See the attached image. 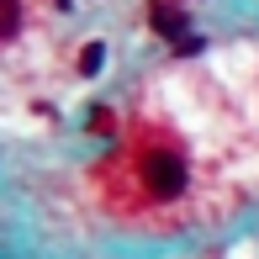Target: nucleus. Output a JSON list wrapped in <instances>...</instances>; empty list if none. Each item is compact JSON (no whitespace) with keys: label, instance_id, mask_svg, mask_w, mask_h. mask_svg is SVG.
<instances>
[{"label":"nucleus","instance_id":"1","mask_svg":"<svg viewBox=\"0 0 259 259\" xmlns=\"http://www.w3.org/2000/svg\"><path fill=\"white\" fill-rule=\"evenodd\" d=\"M106 185H111L116 206L159 211L191 191V159L169 127H133L116 148V159L106 164Z\"/></svg>","mask_w":259,"mask_h":259},{"label":"nucleus","instance_id":"3","mask_svg":"<svg viewBox=\"0 0 259 259\" xmlns=\"http://www.w3.org/2000/svg\"><path fill=\"white\" fill-rule=\"evenodd\" d=\"M154 27L175 37V32H185V16H180V11H164V6H154Z\"/></svg>","mask_w":259,"mask_h":259},{"label":"nucleus","instance_id":"2","mask_svg":"<svg viewBox=\"0 0 259 259\" xmlns=\"http://www.w3.org/2000/svg\"><path fill=\"white\" fill-rule=\"evenodd\" d=\"M27 11L32 0H0V42H16L27 32Z\"/></svg>","mask_w":259,"mask_h":259}]
</instances>
